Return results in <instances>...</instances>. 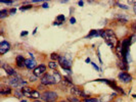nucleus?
Wrapping results in <instances>:
<instances>
[{
  "label": "nucleus",
  "mask_w": 136,
  "mask_h": 102,
  "mask_svg": "<svg viewBox=\"0 0 136 102\" xmlns=\"http://www.w3.org/2000/svg\"><path fill=\"white\" fill-rule=\"evenodd\" d=\"M15 12H16V9H15V8H11V9L9 10V14H14Z\"/></svg>",
  "instance_id": "nucleus-31"
},
{
  "label": "nucleus",
  "mask_w": 136,
  "mask_h": 102,
  "mask_svg": "<svg viewBox=\"0 0 136 102\" xmlns=\"http://www.w3.org/2000/svg\"><path fill=\"white\" fill-rule=\"evenodd\" d=\"M33 102H41V101H39V100H34Z\"/></svg>",
  "instance_id": "nucleus-41"
},
{
  "label": "nucleus",
  "mask_w": 136,
  "mask_h": 102,
  "mask_svg": "<svg viewBox=\"0 0 136 102\" xmlns=\"http://www.w3.org/2000/svg\"><path fill=\"white\" fill-rule=\"evenodd\" d=\"M131 28H132V30L136 33V22H134L133 24H132V26H131Z\"/></svg>",
  "instance_id": "nucleus-30"
},
{
  "label": "nucleus",
  "mask_w": 136,
  "mask_h": 102,
  "mask_svg": "<svg viewBox=\"0 0 136 102\" xmlns=\"http://www.w3.org/2000/svg\"><path fill=\"white\" fill-rule=\"evenodd\" d=\"M2 67H3V70H5V73L7 74V76H15V75H16L15 70H14V69H12V67H11L10 65L6 64V63H2Z\"/></svg>",
  "instance_id": "nucleus-10"
},
{
  "label": "nucleus",
  "mask_w": 136,
  "mask_h": 102,
  "mask_svg": "<svg viewBox=\"0 0 136 102\" xmlns=\"http://www.w3.org/2000/svg\"><path fill=\"white\" fill-rule=\"evenodd\" d=\"M91 64H92V66H93V67H94V69H95L96 70H99V67H98V66H97V65L95 64V63H93V62H92V63H91Z\"/></svg>",
  "instance_id": "nucleus-34"
},
{
  "label": "nucleus",
  "mask_w": 136,
  "mask_h": 102,
  "mask_svg": "<svg viewBox=\"0 0 136 102\" xmlns=\"http://www.w3.org/2000/svg\"><path fill=\"white\" fill-rule=\"evenodd\" d=\"M100 34H101V30H91L86 36V38L89 39V38H92V37H97V36H100Z\"/></svg>",
  "instance_id": "nucleus-15"
},
{
  "label": "nucleus",
  "mask_w": 136,
  "mask_h": 102,
  "mask_svg": "<svg viewBox=\"0 0 136 102\" xmlns=\"http://www.w3.org/2000/svg\"><path fill=\"white\" fill-rule=\"evenodd\" d=\"M14 95H15L16 97H19V98H20V97H22V95H23L22 90L19 91V90H16V89H15V91H14Z\"/></svg>",
  "instance_id": "nucleus-27"
},
{
  "label": "nucleus",
  "mask_w": 136,
  "mask_h": 102,
  "mask_svg": "<svg viewBox=\"0 0 136 102\" xmlns=\"http://www.w3.org/2000/svg\"><path fill=\"white\" fill-rule=\"evenodd\" d=\"M79 102H81V101H79Z\"/></svg>",
  "instance_id": "nucleus-44"
},
{
  "label": "nucleus",
  "mask_w": 136,
  "mask_h": 102,
  "mask_svg": "<svg viewBox=\"0 0 136 102\" xmlns=\"http://www.w3.org/2000/svg\"><path fill=\"white\" fill-rule=\"evenodd\" d=\"M61 102H68V101H61Z\"/></svg>",
  "instance_id": "nucleus-43"
},
{
  "label": "nucleus",
  "mask_w": 136,
  "mask_h": 102,
  "mask_svg": "<svg viewBox=\"0 0 136 102\" xmlns=\"http://www.w3.org/2000/svg\"><path fill=\"white\" fill-rule=\"evenodd\" d=\"M65 19H66V18H65V15H63V14H59V15H57V18H56L57 23H59V24L63 23V22H65Z\"/></svg>",
  "instance_id": "nucleus-21"
},
{
  "label": "nucleus",
  "mask_w": 136,
  "mask_h": 102,
  "mask_svg": "<svg viewBox=\"0 0 136 102\" xmlns=\"http://www.w3.org/2000/svg\"><path fill=\"white\" fill-rule=\"evenodd\" d=\"M15 60H16V66L20 67V69H23L24 66H26V59L22 55H18Z\"/></svg>",
  "instance_id": "nucleus-11"
},
{
  "label": "nucleus",
  "mask_w": 136,
  "mask_h": 102,
  "mask_svg": "<svg viewBox=\"0 0 136 102\" xmlns=\"http://www.w3.org/2000/svg\"><path fill=\"white\" fill-rule=\"evenodd\" d=\"M26 35H28V32L27 31L26 32H22V34H20V36H22V37L23 36H26Z\"/></svg>",
  "instance_id": "nucleus-36"
},
{
  "label": "nucleus",
  "mask_w": 136,
  "mask_h": 102,
  "mask_svg": "<svg viewBox=\"0 0 136 102\" xmlns=\"http://www.w3.org/2000/svg\"><path fill=\"white\" fill-rule=\"evenodd\" d=\"M50 57H51V59H52V61H54V60H58L59 59V55L57 54V53H55V52H53L51 55H50Z\"/></svg>",
  "instance_id": "nucleus-22"
},
{
  "label": "nucleus",
  "mask_w": 136,
  "mask_h": 102,
  "mask_svg": "<svg viewBox=\"0 0 136 102\" xmlns=\"http://www.w3.org/2000/svg\"><path fill=\"white\" fill-rule=\"evenodd\" d=\"M8 13H9V11H7V9H1V11H0V19L5 18Z\"/></svg>",
  "instance_id": "nucleus-19"
},
{
  "label": "nucleus",
  "mask_w": 136,
  "mask_h": 102,
  "mask_svg": "<svg viewBox=\"0 0 136 102\" xmlns=\"http://www.w3.org/2000/svg\"><path fill=\"white\" fill-rule=\"evenodd\" d=\"M68 100H69L70 102H79L77 97H74V96H69L68 97Z\"/></svg>",
  "instance_id": "nucleus-25"
},
{
  "label": "nucleus",
  "mask_w": 136,
  "mask_h": 102,
  "mask_svg": "<svg viewBox=\"0 0 136 102\" xmlns=\"http://www.w3.org/2000/svg\"><path fill=\"white\" fill-rule=\"evenodd\" d=\"M39 97H40V94H39V92H38V91H36V90H33L32 91V97H31V98H33V99H38V98H39Z\"/></svg>",
  "instance_id": "nucleus-18"
},
{
  "label": "nucleus",
  "mask_w": 136,
  "mask_h": 102,
  "mask_svg": "<svg viewBox=\"0 0 136 102\" xmlns=\"http://www.w3.org/2000/svg\"><path fill=\"white\" fill-rule=\"evenodd\" d=\"M86 62H87V63L90 62V58H87V59H86Z\"/></svg>",
  "instance_id": "nucleus-39"
},
{
  "label": "nucleus",
  "mask_w": 136,
  "mask_h": 102,
  "mask_svg": "<svg viewBox=\"0 0 136 102\" xmlns=\"http://www.w3.org/2000/svg\"><path fill=\"white\" fill-rule=\"evenodd\" d=\"M100 36L103 38L104 42L109 47H116L119 43L116 35H115L114 31H112V30H101Z\"/></svg>",
  "instance_id": "nucleus-1"
},
{
  "label": "nucleus",
  "mask_w": 136,
  "mask_h": 102,
  "mask_svg": "<svg viewBox=\"0 0 136 102\" xmlns=\"http://www.w3.org/2000/svg\"><path fill=\"white\" fill-rule=\"evenodd\" d=\"M118 78H119V80L121 81V82H123V83H129V82H131L132 81V76H131L129 74H127V73H121L118 75Z\"/></svg>",
  "instance_id": "nucleus-7"
},
{
  "label": "nucleus",
  "mask_w": 136,
  "mask_h": 102,
  "mask_svg": "<svg viewBox=\"0 0 136 102\" xmlns=\"http://www.w3.org/2000/svg\"><path fill=\"white\" fill-rule=\"evenodd\" d=\"M36 61L34 59H26V67L28 70H35L36 69Z\"/></svg>",
  "instance_id": "nucleus-14"
},
{
  "label": "nucleus",
  "mask_w": 136,
  "mask_h": 102,
  "mask_svg": "<svg viewBox=\"0 0 136 102\" xmlns=\"http://www.w3.org/2000/svg\"><path fill=\"white\" fill-rule=\"evenodd\" d=\"M41 84L42 85H53V84H55V81H54L53 76H50L48 74H45L41 78Z\"/></svg>",
  "instance_id": "nucleus-4"
},
{
  "label": "nucleus",
  "mask_w": 136,
  "mask_h": 102,
  "mask_svg": "<svg viewBox=\"0 0 136 102\" xmlns=\"http://www.w3.org/2000/svg\"><path fill=\"white\" fill-rule=\"evenodd\" d=\"M71 93L74 97H84V98H87V96H88L81 88L77 87V86H73L71 88Z\"/></svg>",
  "instance_id": "nucleus-3"
},
{
  "label": "nucleus",
  "mask_w": 136,
  "mask_h": 102,
  "mask_svg": "<svg viewBox=\"0 0 136 102\" xmlns=\"http://www.w3.org/2000/svg\"><path fill=\"white\" fill-rule=\"evenodd\" d=\"M41 99L45 102H55L57 99V94L53 91H45L41 95Z\"/></svg>",
  "instance_id": "nucleus-2"
},
{
  "label": "nucleus",
  "mask_w": 136,
  "mask_h": 102,
  "mask_svg": "<svg viewBox=\"0 0 136 102\" xmlns=\"http://www.w3.org/2000/svg\"><path fill=\"white\" fill-rule=\"evenodd\" d=\"M72 88L73 87V84H72L71 82V80L69 78H67V76H65V79L61 80V82L59 83V88L61 89V90H65L67 91L68 90V88Z\"/></svg>",
  "instance_id": "nucleus-6"
},
{
  "label": "nucleus",
  "mask_w": 136,
  "mask_h": 102,
  "mask_svg": "<svg viewBox=\"0 0 136 102\" xmlns=\"http://www.w3.org/2000/svg\"><path fill=\"white\" fill-rule=\"evenodd\" d=\"M1 2H2V3H5V4H8V5H10V4L14 3V1H4V0H2Z\"/></svg>",
  "instance_id": "nucleus-33"
},
{
  "label": "nucleus",
  "mask_w": 136,
  "mask_h": 102,
  "mask_svg": "<svg viewBox=\"0 0 136 102\" xmlns=\"http://www.w3.org/2000/svg\"><path fill=\"white\" fill-rule=\"evenodd\" d=\"M32 89L30 88V87H28V86H25V87H23L22 88V93H23V95L24 96H26V97H28V98H31L32 97Z\"/></svg>",
  "instance_id": "nucleus-13"
},
{
  "label": "nucleus",
  "mask_w": 136,
  "mask_h": 102,
  "mask_svg": "<svg viewBox=\"0 0 136 102\" xmlns=\"http://www.w3.org/2000/svg\"><path fill=\"white\" fill-rule=\"evenodd\" d=\"M2 96H5V95H9L11 93V88L9 87H2L1 88V91H0Z\"/></svg>",
  "instance_id": "nucleus-17"
},
{
  "label": "nucleus",
  "mask_w": 136,
  "mask_h": 102,
  "mask_svg": "<svg viewBox=\"0 0 136 102\" xmlns=\"http://www.w3.org/2000/svg\"><path fill=\"white\" fill-rule=\"evenodd\" d=\"M117 22L121 25H125L126 23H128V19H117Z\"/></svg>",
  "instance_id": "nucleus-24"
},
{
  "label": "nucleus",
  "mask_w": 136,
  "mask_h": 102,
  "mask_svg": "<svg viewBox=\"0 0 136 102\" xmlns=\"http://www.w3.org/2000/svg\"><path fill=\"white\" fill-rule=\"evenodd\" d=\"M133 10H134V12H135V14H136V6H134V8H133Z\"/></svg>",
  "instance_id": "nucleus-40"
},
{
  "label": "nucleus",
  "mask_w": 136,
  "mask_h": 102,
  "mask_svg": "<svg viewBox=\"0 0 136 102\" xmlns=\"http://www.w3.org/2000/svg\"><path fill=\"white\" fill-rule=\"evenodd\" d=\"M58 63H59V65H61L63 70H67L69 73H71V70H70V69H71V63L67 60V58L65 56H61V57H59Z\"/></svg>",
  "instance_id": "nucleus-5"
},
{
  "label": "nucleus",
  "mask_w": 136,
  "mask_h": 102,
  "mask_svg": "<svg viewBox=\"0 0 136 102\" xmlns=\"http://www.w3.org/2000/svg\"><path fill=\"white\" fill-rule=\"evenodd\" d=\"M33 6H32V4H27V5H23L22 7L20 8V10H26V9H31Z\"/></svg>",
  "instance_id": "nucleus-23"
},
{
  "label": "nucleus",
  "mask_w": 136,
  "mask_h": 102,
  "mask_svg": "<svg viewBox=\"0 0 136 102\" xmlns=\"http://www.w3.org/2000/svg\"><path fill=\"white\" fill-rule=\"evenodd\" d=\"M48 66H49L51 70H56V69H57V63L55 62V61H50V62L48 63Z\"/></svg>",
  "instance_id": "nucleus-20"
},
{
  "label": "nucleus",
  "mask_w": 136,
  "mask_h": 102,
  "mask_svg": "<svg viewBox=\"0 0 136 102\" xmlns=\"http://www.w3.org/2000/svg\"><path fill=\"white\" fill-rule=\"evenodd\" d=\"M78 3H79V5H80V6H83V4H84V2H83V1H79Z\"/></svg>",
  "instance_id": "nucleus-37"
},
{
  "label": "nucleus",
  "mask_w": 136,
  "mask_h": 102,
  "mask_svg": "<svg viewBox=\"0 0 136 102\" xmlns=\"http://www.w3.org/2000/svg\"><path fill=\"white\" fill-rule=\"evenodd\" d=\"M36 78H37V76H30V82H35V81H36Z\"/></svg>",
  "instance_id": "nucleus-29"
},
{
  "label": "nucleus",
  "mask_w": 136,
  "mask_h": 102,
  "mask_svg": "<svg viewBox=\"0 0 136 102\" xmlns=\"http://www.w3.org/2000/svg\"><path fill=\"white\" fill-rule=\"evenodd\" d=\"M10 49V44L7 41H2L0 43V54L3 55L4 53H6L8 50Z\"/></svg>",
  "instance_id": "nucleus-8"
},
{
  "label": "nucleus",
  "mask_w": 136,
  "mask_h": 102,
  "mask_svg": "<svg viewBox=\"0 0 136 102\" xmlns=\"http://www.w3.org/2000/svg\"><path fill=\"white\" fill-rule=\"evenodd\" d=\"M42 7H43V8H48V3H43Z\"/></svg>",
  "instance_id": "nucleus-35"
},
{
  "label": "nucleus",
  "mask_w": 136,
  "mask_h": 102,
  "mask_svg": "<svg viewBox=\"0 0 136 102\" xmlns=\"http://www.w3.org/2000/svg\"><path fill=\"white\" fill-rule=\"evenodd\" d=\"M53 78H54V81H55V83H57V84H59L61 82V80H62V78H61V74L58 73L57 70H54L53 71Z\"/></svg>",
  "instance_id": "nucleus-16"
},
{
  "label": "nucleus",
  "mask_w": 136,
  "mask_h": 102,
  "mask_svg": "<svg viewBox=\"0 0 136 102\" xmlns=\"http://www.w3.org/2000/svg\"><path fill=\"white\" fill-rule=\"evenodd\" d=\"M70 23H71L72 25L76 24V19H75V18H71V19H70Z\"/></svg>",
  "instance_id": "nucleus-32"
},
{
  "label": "nucleus",
  "mask_w": 136,
  "mask_h": 102,
  "mask_svg": "<svg viewBox=\"0 0 136 102\" xmlns=\"http://www.w3.org/2000/svg\"><path fill=\"white\" fill-rule=\"evenodd\" d=\"M116 4H117V5L120 7V8H123V9H128V6H127V5H124V4H120L119 2H116Z\"/></svg>",
  "instance_id": "nucleus-28"
},
{
  "label": "nucleus",
  "mask_w": 136,
  "mask_h": 102,
  "mask_svg": "<svg viewBox=\"0 0 136 102\" xmlns=\"http://www.w3.org/2000/svg\"><path fill=\"white\" fill-rule=\"evenodd\" d=\"M46 71V66L44 64H40L39 66H37L35 70H34V76H42L44 73Z\"/></svg>",
  "instance_id": "nucleus-9"
},
{
  "label": "nucleus",
  "mask_w": 136,
  "mask_h": 102,
  "mask_svg": "<svg viewBox=\"0 0 136 102\" xmlns=\"http://www.w3.org/2000/svg\"><path fill=\"white\" fill-rule=\"evenodd\" d=\"M85 102H100L98 99H95V98H86L85 99Z\"/></svg>",
  "instance_id": "nucleus-26"
},
{
  "label": "nucleus",
  "mask_w": 136,
  "mask_h": 102,
  "mask_svg": "<svg viewBox=\"0 0 136 102\" xmlns=\"http://www.w3.org/2000/svg\"><path fill=\"white\" fill-rule=\"evenodd\" d=\"M58 25H61L59 23H57V22H55V23H53V26H58Z\"/></svg>",
  "instance_id": "nucleus-38"
},
{
  "label": "nucleus",
  "mask_w": 136,
  "mask_h": 102,
  "mask_svg": "<svg viewBox=\"0 0 136 102\" xmlns=\"http://www.w3.org/2000/svg\"><path fill=\"white\" fill-rule=\"evenodd\" d=\"M118 66L120 67L122 70H128V61H127V58L120 59V60L118 61Z\"/></svg>",
  "instance_id": "nucleus-12"
},
{
  "label": "nucleus",
  "mask_w": 136,
  "mask_h": 102,
  "mask_svg": "<svg viewBox=\"0 0 136 102\" xmlns=\"http://www.w3.org/2000/svg\"><path fill=\"white\" fill-rule=\"evenodd\" d=\"M20 102H27V100H22V101H20Z\"/></svg>",
  "instance_id": "nucleus-42"
}]
</instances>
